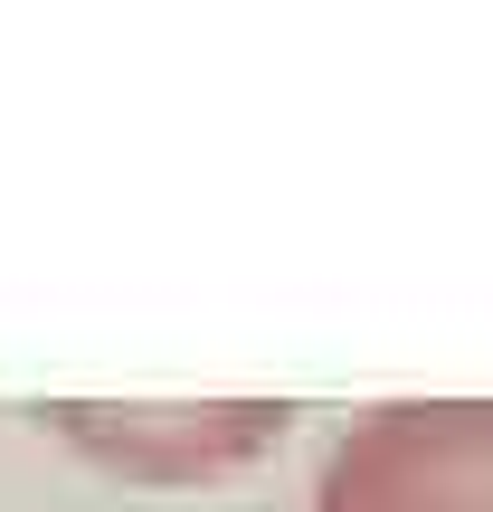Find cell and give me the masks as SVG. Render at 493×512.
<instances>
[{"instance_id": "2", "label": "cell", "mask_w": 493, "mask_h": 512, "mask_svg": "<svg viewBox=\"0 0 493 512\" xmlns=\"http://www.w3.org/2000/svg\"><path fill=\"white\" fill-rule=\"evenodd\" d=\"M38 418L124 484H200L256 465L294 408L285 399H57Z\"/></svg>"}, {"instance_id": "1", "label": "cell", "mask_w": 493, "mask_h": 512, "mask_svg": "<svg viewBox=\"0 0 493 512\" xmlns=\"http://www.w3.org/2000/svg\"><path fill=\"white\" fill-rule=\"evenodd\" d=\"M313 512H493V399H389L332 437Z\"/></svg>"}]
</instances>
